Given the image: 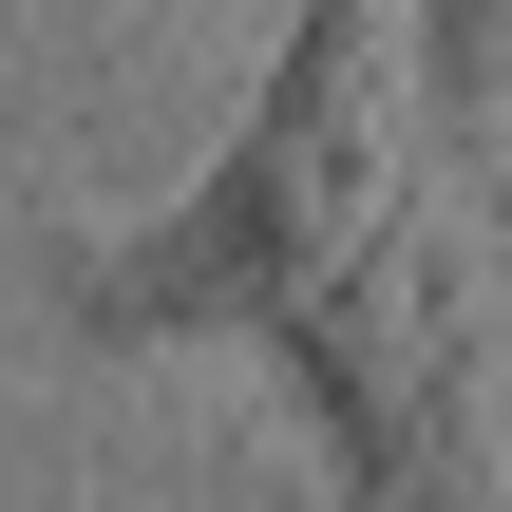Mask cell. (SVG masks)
Returning a JSON list of instances; mask_svg holds the SVG:
<instances>
[{
  "mask_svg": "<svg viewBox=\"0 0 512 512\" xmlns=\"http://www.w3.org/2000/svg\"><path fill=\"white\" fill-rule=\"evenodd\" d=\"M361 228H380V0H304L228 171L152 228H114L76 266V323L114 342H190V323H285L323 342L342 285H361Z\"/></svg>",
  "mask_w": 512,
  "mask_h": 512,
  "instance_id": "6da1fadb",
  "label": "cell"
}]
</instances>
